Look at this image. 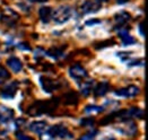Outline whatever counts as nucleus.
Masks as SVG:
<instances>
[{
	"instance_id": "1",
	"label": "nucleus",
	"mask_w": 148,
	"mask_h": 140,
	"mask_svg": "<svg viewBox=\"0 0 148 140\" xmlns=\"http://www.w3.org/2000/svg\"><path fill=\"white\" fill-rule=\"evenodd\" d=\"M73 17V9L69 6H60L52 10V19L56 24L62 25Z\"/></svg>"
},
{
	"instance_id": "2",
	"label": "nucleus",
	"mask_w": 148,
	"mask_h": 140,
	"mask_svg": "<svg viewBox=\"0 0 148 140\" xmlns=\"http://www.w3.org/2000/svg\"><path fill=\"white\" fill-rule=\"evenodd\" d=\"M87 75L88 74H87L86 69L80 64H74L69 68V76L74 80H76L78 84L82 83L83 80H85L87 78Z\"/></svg>"
},
{
	"instance_id": "3",
	"label": "nucleus",
	"mask_w": 148,
	"mask_h": 140,
	"mask_svg": "<svg viewBox=\"0 0 148 140\" xmlns=\"http://www.w3.org/2000/svg\"><path fill=\"white\" fill-rule=\"evenodd\" d=\"M114 116L119 117V119H122L123 121L124 120H130V119H143L144 112L139 107H131V109H128L123 112L116 113Z\"/></svg>"
},
{
	"instance_id": "4",
	"label": "nucleus",
	"mask_w": 148,
	"mask_h": 140,
	"mask_svg": "<svg viewBox=\"0 0 148 140\" xmlns=\"http://www.w3.org/2000/svg\"><path fill=\"white\" fill-rule=\"evenodd\" d=\"M48 135L52 138H62V139H66V138H71L73 135L69 132V130L66 127H63L61 124L59 126H53L49 129L48 131Z\"/></svg>"
},
{
	"instance_id": "5",
	"label": "nucleus",
	"mask_w": 148,
	"mask_h": 140,
	"mask_svg": "<svg viewBox=\"0 0 148 140\" xmlns=\"http://www.w3.org/2000/svg\"><path fill=\"white\" fill-rule=\"evenodd\" d=\"M140 89L136 85H130L127 86L124 88H120L115 90V95L119 97H123V98H131V97H136L137 95L139 94Z\"/></svg>"
},
{
	"instance_id": "6",
	"label": "nucleus",
	"mask_w": 148,
	"mask_h": 140,
	"mask_svg": "<svg viewBox=\"0 0 148 140\" xmlns=\"http://www.w3.org/2000/svg\"><path fill=\"white\" fill-rule=\"evenodd\" d=\"M99 9H101V5L96 1H93V0H86L80 5V12L84 15L96 13Z\"/></svg>"
},
{
	"instance_id": "7",
	"label": "nucleus",
	"mask_w": 148,
	"mask_h": 140,
	"mask_svg": "<svg viewBox=\"0 0 148 140\" xmlns=\"http://www.w3.org/2000/svg\"><path fill=\"white\" fill-rule=\"evenodd\" d=\"M120 130L121 133H124L127 136H135L137 135V126L130 120H124L122 122V126L121 128H118Z\"/></svg>"
},
{
	"instance_id": "8",
	"label": "nucleus",
	"mask_w": 148,
	"mask_h": 140,
	"mask_svg": "<svg viewBox=\"0 0 148 140\" xmlns=\"http://www.w3.org/2000/svg\"><path fill=\"white\" fill-rule=\"evenodd\" d=\"M18 18H19V16L10 9H6L1 14V22L6 25H14Z\"/></svg>"
},
{
	"instance_id": "9",
	"label": "nucleus",
	"mask_w": 148,
	"mask_h": 140,
	"mask_svg": "<svg viewBox=\"0 0 148 140\" xmlns=\"http://www.w3.org/2000/svg\"><path fill=\"white\" fill-rule=\"evenodd\" d=\"M94 88V81L90 79H85L82 83H79V90L82 93V95L84 96H88L90 94V92Z\"/></svg>"
},
{
	"instance_id": "10",
	"label": "nucleus",
	"mask_w": 148,
	"mask_h": 140,
	"mask_svg": "<svg viewBox=\"0 0 148 140\" xmlns=\"http://www.w3.org/2000/svg\"><path fill=\"white\" fill-rule=\"evenodd\" d=\"M29 130L36 135H42L47 128H48V123L45 121H35V122H32L29 124Z\"/></svg>"
},
{
	"instance_id": "11",
	"label": "nucleus",
	"mask_w": 148,
	"mask_h": 140,
	"mask_svg": "<svg viewBox=\"0 0 148 140\" xmlns=\"http://www.w3.org/2000/svg\"><path fill=\"white\" fill-rule=\"evenodd\" d=\"M110 89V84L106 83V81H101L96 86H94L93 88V92H94V96H104Z\"/></svg>"
},
{
	"instance_id": "12",
	"label": "nucleus",
	"mask_w": 148,
	"mask_h": 140,
	"mask_svg": "<svg viewBox=\"0 0 148 140\" xmlns=\"http://www.w3.org/2000/svg\"><path fill=\"white\" fill-rule=\"evenodd\" d=\"M14 116V111L9 107L0 106V123H7Z\"/></svg>"
},
{
	"instance_id": "13",
	"label": "nucleus",
	"mask_w": 148,
	"mask_h": 140,
	"mask_svg": "<svg viewBox=\"0 0 148 140\" xmlns=\"http://www.w3.org/2000/svg\"><path fill=\"white\" fill-rule=\"evenodd\" d=\"M38 16H40V19L42 20V23L48 24L50 22V19L52 18V9L50 7L43 6V7H41L38 9Z\"/></svg>"
},
{
	"instance_id": "14",
	"label": "nucleus",
	"mask_w": 148,
	"mask_h": 140,
	"mask_svg": "<svg viewBox=\"0 0 148 140\" xmlns=\"http://www.w3.org/2000/svg\"><path fill=\"white\" fill-rule=\"evenodd\" d=\"M17 90V84L16 83H12L7 86H5V88L1 92V97L2 98H12L16 94Z\"/></svg>"
},
{
	"instance_id": "15",
	"label": "nucleus",
	"mask_w": 148,
	"mask_h": 140,
	"mask_svg": "<svg viewBox=\"0 0 148 140\" xmlns=\"http://www.w3.org/2000/svg\"><path fill=\"white\" fill-rule=\"evenodd\" d=\"M7 66L12 69V71L14 72H19V71H22V69H23V64H22V61L18 59V58H16V57H12V58H9L8 60H7Z\"/></svg>"
},
{
	"instance_id": "16",
	"label": "nucleus",
	"mask_w": 148,
	"mask_h": 140,
	"mask_svg": "<svg viewBox=\"0 0 148 140\" xmlns=\"http://www.w3.org/2000/svg\"><path fill=\"white\" fill-rule=\"evenodd\" d=\"M114 19H115V22H116L118 25H120L122 27L130 19V15L127 13V12H120V13H118L115 15Z\"/></svg>"
},
{
	"instance_id": "17",
	"label": "nucleus",
	"mask_w": 148,
	"mask_h": 140,
	"mask_svg": "<svg viewBox=\"0 0 148 140\" xmlns=\"http://www.w3.org/2000/svg\"><path fill=\"white\" fill-rule=\"evenodd\" d=\"M103 111V107L99 106V105H88L85 107L84 113L86 115H93V114H99Z\"/></svg>"
},
{
	"instance_id": "18",
	"label": "nucleus",
	"mask_w": 148,
	"mask_h": 140,
	"mask_svg": "<svg viewBox=\"0 0 148 140\" xmlns=\"http://www.w3.org/2000/svg\"><path fill=\"white\" fill-rule=\"evenodd\" d=\"M9 78H10V74L8 72V70L3 67H0V84H3Z\"/></svg>"
},
{
	"instance_id": "19",
	"label": "nucleus",
	"mask_w": 148,
	"mask_h": 140,
	"mask_svg": "<svg viewBox=\"0 0 148 140\" xmlns=\"http://www.w3.org/2000/svg\"><path fill=\"white\" fill-rule=\"evenodd\" d=\"M96 136H97V130H92V131H88L85 135H83L78 140H95Z\"/></svg>"
},
{
	"instance_id": "20",
	"label": "nucleus",
	"mask_w": 148,
	"mask_h": 140,
	"mask_svg": "<svg viewBox=\"0 0 148 140\" xmlns=\"http://www.w3.org/2000/svg\"><path fill=\"white\" fill-rule=\"evenodd\" d=\"M135 43H136V38L130 36V35H128V36H125V38H122V44H123V45H132V44H135Z\"/></svg>"
},
{
	"instance_id": "21",
	"label": "nucleus",
	"mask_w": 148,
	"mask_h": 140,
	"mask_svg": "<svg viewBox=\"0 0 148 140\" xmlns=\"http://www.w3.org/2000/svg\"><path fill=\"white\" fill-rule=\"evenodd\" d=\"M93 124H94L93 119H82L80 120V126H83V127H90Z\"/></svg>"
},
{
	"instance_id": "22",
	"label": "nucleus",
	"mask_w": 148,
	"mask_h": 140,
	"mask_svg": "<svg viewBox=\"0 0 148 140\" xmlns=\"http://www.w3.org/2000/svg\"><path fill=\"white\" fill-rule=\"evenodd\" d=\"M16 137H17V140H32V138H31L29 136L25 135L23 132H18V133L16 135Z\"/></svg>"
},
{
	"instance_id": "23",
	"label": "nucleus",
	"mask_w": 148,
	"mask_h": 140,
	"mask_svg": "<svg viewBox=\"0 0 148 140\" xmlns=\"http://www.w3.org/2000/svg\"><path fill=\"white\" fill-rule=\"evenodd\" d=\"M99 22H101L99 19H89V20H87L85 24H86L87 26H92V25H96V24H99Z\"/></svg>"
},
{
	"instance_id": "24",
	"label": "nucleus",
	"mask_w": 148,
	"mask_h": 140,
	"mask_svg": "<svg viewBox=\"0 0 148 140\" xmlns=\"http://www.w3.org/2000/svg\"><path fill=\"white\" fill-rule=\"evenodd\" d=\"M139 33L141 34V36H144V23L139 24Z\"/></svg>"
},
{
	"instance_id": "25",
	"label": "nucleus",
	"mask_w": 148,
	"mask_h": 140,
	"mask_svg": "<svg viewBox=\"0 0 148 140\" xmlns=\"http://www.w3.org/2000/svg\"><path fill=\"white\" fill-rule=\"evenodd\" d=\"M28 1L33 3H43V2H47L48 0H28Z\"/></svg>"
},
{
	"instance_id": "26",
	"label": "nucleus",
	"mask_w": 148,
	"mask_h": 140,
	"mask_svg": "<svg viewBox=\"0 0 148 140\" xmlns=\"http://www.w3.org/2000/svg\"><path fill=\"white\" fill-rule=\"evenodd\" d=\"M19 48H21V49H25V51H28V50H29V48H28L26 44H19Z\"/></svg>"
},
{
	"instance_id": "27",
	"label": "nucleus",
	"mask_w": 148,
	"mask_h": 140,
	"mask_svg": "<svg viewBox=\"0 0 148 140\" xmlns=\"http://www.w3.org/2000/svg\"><path fill=\"white\" fill-rule=\"evenodd\" d=\"M116 1H118L119 5H123V3H125V2H128L129 0H116Z\"/></svg>"
},
{
	"instance_id": "28",
	"label": "nucleus",
	"mask_w": 148,
	"mask_h": 140,
	"mask_svg": "<svg viewBox=\"0 0 148 140\" xmlns=\"http://www.w3.org/2000/svg\"><path fill=\"white\" fill-rule=\"evenodd\" d=\"M96 2H99V3H101V2H108V1H110V0H95Z\"/></svg>"
},
{
	"instance_id": "29",
	"label": "nucleus",
	"mask_w": 148,
	"mask_h": 140,
	"mask_svg": "<svg viewBox=\"0 0 148 140\" xmlns=\"http://www.w3.org/2000/svg\"><path fill=\"white\" fill-rule=\"evenodd\" d=\"M108 140H115L114 138H110V139H108Z\"/></svg>"
}]
</instances>
